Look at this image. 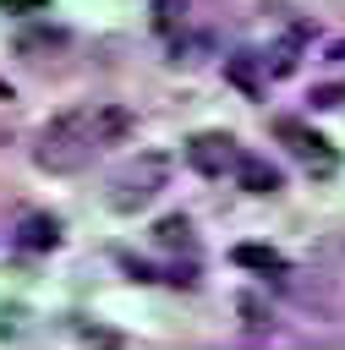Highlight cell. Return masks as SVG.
I'll list each match as a JSON object with an SVG mask.
<instances>
[{
    "instance_id": "8",
    "label": "cell",
    "mask_w": 345,
    "mask_h": 350,
    "mask_svg": "<svg viewBox=\"0 0 345 350\" xmlns=\"http://www.w3.org/2000/svg\"><path fill=\"white\" fill-rule=\"evenodd\" d=\"M16 246H27V252H55V246H60V224H55L49 213H27V219L16 224Z\"/></svg>"
},
{
    "instance_id": "5",
    "label": "cell",
    "mask_w": 345,
    "mask_h": 350,
    "mask_svg": "<svg viewBox=\"0 0 345 350\" xmlns=\"http://www.w3.org/2000/svg\"><path fill=\"white\" fill-rule=\"evenodd\" d=\"M225 77L246 93V98H257L263 93V82H268V71H263V55H252V49H235V55H225Z\"/></svg>"
},
{
    "instance_id": "11",
    "label": "cell",
    "mask_w": 345,
    "mask_h": 350,
    "mask_svg": "<svg viewBox=\"0 0 345 350\" xmlns=\"http://www.w3.org/2000/svg\"><path fill=\"white\" fill-rule=\"evenodd\" d=\"M0 11H11V16H38V11H49V0H0Z\"/></svg>"
},
{
    "instance_id": "7",
    "label": "cell",
    "mask_w": 345,
    "mask_h": 350,
    "mask_svg": "<svg viewBox=\"0 0 345 350\" xmlns=\"http://www.w3.org/2000/svg\"><path fill=\"white\" fill-rule=\"evenodd\" d=\"M235 180H241L246 191H257V197L279 191V170H274L263 153H241V159H235Z\"/></svg>"
},
{
    "instance_id": "12",
    "label": "cell",
    "mask_w": 345,
    "mask_h": 350,
    "mask_svg": "<svg viewBox=\"0 0 345 350\" xmlns=\"http://www.w3.org/2000/svg\"><path fill=\"white\" fill-rule=\"evenodd\" d=\"M312 104H318V109H334V104H345V82H340V88H318V93H312Z\"/></svg>"
},
{
    "instance_id": "9",
    "label": "cell",
    "mask_w": 345,
    "mask_h": 350,
    "mask_svg": "<svg viewBox=\"0 0 345 350\" xmlns=\"http://www.w3.org/2000/svg\"><path fill=\"white\" fill-rule=\"evenodd\" d=\"M181 27H186V0H153V33L181 38Z\"/></svg>"
},
{
    "instance_id": "2",
    "label": "cell",
    "mask_w": 345,
    "mask_h": 350,
    "mask_svg": "<svg viewBox=\"0 0 345 350\" xmlns=\"http://www.w3.org/2000/svg\"><path fill=\"white\" fill-rule=\"evenodd\" d=\"M164 180H170V159H164V153H142V159H131V164L110 180V208H115V213H137V208H148V202L164 191Z\"/></svg>"
},
{
    "instance_id": "6",
    "label": "cell",
    "mask_w": 345,
    "mask_h": 350,
    "mask_svg": "<svg viewBox=\"0 0 345 350\" xmlns=\"http://www.w3.org/2000/svg\"><path fill=\"white\" fill-rule=\"evenodd\" d=\"M230 262H235V268H252V273H263V279H285V273H290V262H285L274 246H257V241H241V246L230 252Z\"/></svg>"
},
{
    "instance_id": "4",
    "label": "cell",
    "mask_w": 345,
    "mask_h": 350,
    "mask_svg": "<svg viewBox=\"0 0 345 350\" xmlns=\"http://www.w3.org/2000/svg\"><path fill=\"white\" fill-rule=\"evenodd\" d=\"M235 159H241V148H235V137L230 131H197L192 142H186V164L197 170V175H235Z\"/></svg>"
},
{
    "instance_id": "13",
    "label": "cell",
    "mask_w": 345,
    "mask_h": 350,
    "mask_svg": "<svg viewBox=\"0 0 345 350\" xmlns=\"http://www.w3.org/2000/svg\"><path fill=\"white\" fill-rule=\"evenodd\" d=\"M329 60H345V38H340V44H334V49H329Z\"/></svg>"
},
{
    "instance_id": "3",
    "label": "cell",
    "mask_w": 345,
    "mask_h": 350,
    "mask_svg": "<svg viewBox=\"0 0 345 350\" xmlns=\"http://www.w3.org/2000/svg\"><path fill=\"white\" fill-rule=\"evenodd\" d=\"M274 137H279V142H285V148H290V153H296L312 175H334V170H340V153H334V148H329L312 126H301V120L279 115V120H274Z\"/></svg>"
},
{
    "instance_id": "10",
    "label": "cell",
    "mask_w": 345,
    "mask_h": 350,
    "mask_svg": "<svg viewBox=\"0 0 345 350\" xmlns=\"http://www.w3.org/2000/svg\"><path fill=\"white\" fill-rule=\"evenodd\" d=\"M159 246H192V224H186V213L159 219Z\"/></svg>"
},
{
    "instance_id": "1",
    "label": "cell",
    "mask_w": 345,
    "mask_h": 350,
    "mask_svg": "<svg viewBox=\"0 0 345 350\" xmlns=\"http://www.w3.org/2000/svg\"><path fill=\"white\" fill-rule=\"evenodd\" d=\"M126 131H131V109H120V104H77V109H60V115L38 131L33 164L49 170V175H71V170H82L99 148L120 142Z\"/></svg>"
}]
</instances>
